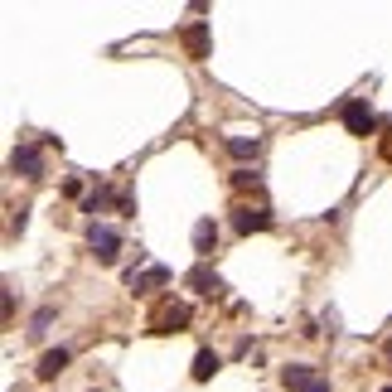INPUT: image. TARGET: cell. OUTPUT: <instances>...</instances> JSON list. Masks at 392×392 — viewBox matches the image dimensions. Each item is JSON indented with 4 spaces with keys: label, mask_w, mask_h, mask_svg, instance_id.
Instances as JSON below:
<instances>
[{
    "label": "cell",
    "mask_w": 392,
    "mask_h": 392,
    "mask_svg": "<svg viewBox=\"0 0 392 392\" xmlns=\"http://www.w3.org/2000/svg\"><path fill=\"white\" fill-rule=\"evenodd\" d=\"M49 325H54V306H44L39 315H34V330H29V335H44Z\"/></svg>",
    "instance_id": "obj_16"
},
{
    "label": "cell",
    "mask_w": 392,
    "mask_h": 392,
    "mask_svg": "<svg viewBox=\"0 0 392 392\" xmlns=\"http://www.w3.org/2000/svg\"><path fill=\"white\" fill-rule=\"evenodd\" d=\"M126 286L145 296V291H155V286H169V267H150V271H126Z\"/></svg>",
    "instance_id": "obj_5"
},
{
    "label": "cell",
    "mask_w": 392,
    "mask_h": 392,
    "mask_svg": "<svg viewBox=\"0 0 392 392\" xmlns=\"http://www.w3.org/2000/svg\"><path fill=\"white\" fill-rule=\"evenodd\" d=\"M344 126H349V136H373L378 131V116L368 107L364 97H354V102H344Z\"/></svg>",
    "instance_id": "obj_2"
},
{
    "label": "cell",
    "mask_w": 392,
    "mask_h": 392,
    "mask_svg": "<svg viewBox=\"0 0 392 392\" xmlns=\"http://www.w3.org/2000/svg\"><path fill=\"white\" fill-rule=\"evenodd\" d=\"M107 203H112V194H107V189H97V194H87V213H102V208H107Z\"/></svg>",
    "instance_id": "obj_15"
},
{
    "label": "cell",
    "mask_w": 392,
    "mask_h": 392,
    "mask_svg": "<svg viewBox=\"0 0 392 392\" xmlns=\"http://www.w3.org/2000/svg\"><path fill=\"white\" fill-rule=\"evenodd\" d=\"M228 150H233L237 160H257V155H262V136H228Z\"/></svg>",
    "instance_id": "obj_10"
},
{
    "label": "cell",
    "mask_w": 392,
    "mask_h": 392,
    "mask_svg": "<svg viewBox=\"0 0 392 392\" xmlns=\"http://www.w3.org/2000/svg\"><path fill=\"white\" fill-rule=\"evenodd\" d=\"M68 368V349H49L44 359H39V378H58Z\"/></svg>",
    "instance_id": "obj_12"
},
{
    "label": "cell",
    "mask_w": 392,
    "mask_h": 392,
    "mask_svg": "<svg viewBox=\"0 0 392 392\" xmlns=\"http://www.w3.org/2000/svg\"><path fill=\"white\" fill-rule=\"evenodd\" d=\"M213 373H218V354L213 349H198L194 354V383H208Z\"/></svg>",
    "instance_id": "obj_11"
},
{
    "label": "cell",
    "mask_w": 392,
    "mask_h": 392,
    "mask_svg": "<svg viewBox=\"0 0 392 392\" xmlns=\"http://www.w3.org/2000/svg\"><path fill=\"white\" fill-rule=\"evenodd\" d=\"M233 228L237 233H262V228H271V213L267 208H237L233 213Z\"/></svg>",
    "instance_id": "obj_7"
},
{
    "label": "cell",
    "mask_w": 392,
    "mask_h": 392,
    "mask_svg": "<svg viewBox=\"0 0 392 392\" xmlns=\"http://www.w3.org/2000/svg\"><path fill=\"white\" fill-rule=\"evenodd\" d=\"M233 184H237V189H262V174H257V169H237Z\"/></svg>",
    "instance_id": "obj_14"
},
{
    "label": "cell",
    "mask_w": 392,
    "mask_h": 392,
    "mask_svg": "<svg viewBox=\"0 0 392 392\" xmlns=\"http://www.w3.org/2000/svg\"><path fill=\"white\" fill-rule=\"evenodd\" d=\"M87 247L97 252V262H107V267H112V262H116V247H121V233L107 228V223H92V228H87Z\"/></svg>",
    "instance_id": "obj_3"
},
{
    "label": "cell",
    "mask_w": 392,
    "mask_h": 392,
    "mask_svg": "<svg viewBox=\"0 0 392 392\" xmlns=\"http://www.w3.org/2000/svg\"><path fill=\"white\" fill-rule=\"evenodd\" d=\"M189 286H194L198 296H218V291H223V281H218V271H213V267H208V262H203V267H194V271H189Z\"/></svg>",
    "instance_id": "obj_9"
},
{
    "label": "cell",
    "mask_w": 392,
    "mask_h": 392,
    "mask_svg": "<svg viewBox=\"0 0 392 392\" xmlns=\"http://www.w3.org/2000/svg\"><path fill=\"white\" fill-rule=\"evenodd\" d=\"M213 247H218V223H213V218H198L194 223V252L213 257Z\"/></svg>",
    "instance_id": "obj_8"
},
{
    "label": "cell",
    "mask_w": 392,
    "mask_h": 392,
    "mask_svg": "<svg viewBox=\"0 0 392 392\" xmlns=\"http://www.w3.org/2000/svg\"><path fill=\"white\" fill-rule=\"evenodd\" d=\"M281 383H286L291 392H315L320 378H315V368L310 364H291V368H281Z\"/></svg>",
    "instance_id": "obj_6"
},
{
    "label": "cell",
    "mask_w": 392,
    "mask_h": 392,
    "mask_svg": "<svg viewBox=\"0 0 392 392\" xmlns=\"http://www.w3.org/2000/svg\"><path fill=\"white\" fill-rule=\"evenodd\" d=\"M145 330H150V335H184V330H189V306H184V301H174V296L160 301V306L150 310Z\"/></svg>",
    "instance_id": "obj_1"
},
{
    "label": "cell",
    "mask_w": 392,
    "mask_h": 392,
    "mask_svg": "<svg viewBox=\"0 0 392 392\" xmlns=\"http://www.w3.org/2000/svg\"><path fill=\"white\" fill-rule=\"evenodd\" d=\"M383 354H388V364H392V339H388V344H383Z\"/></svg>",
    "instance_id": "obj_18"
},
{
    "label": "cell",
    "mask_w": 392,
    "mask_h": 392,
    "mask_svg": "<svg viewBox=\"0 0 392 392\" xmlns=\"http://www.w3.org/2000/svg\"><path fill=\"white\" fill-rule=\"evenodd\" d=\"M315 392H330V383H325V378H320V383H315Z\"/></svg>",
    "instance_id": "obj_17"
},
{
    "label": "cell",
    "mask_w": 392,
    "mask_h": 392,
    "mask_svg": "<svg viewBox=\"0 0 392 392\" xmlns=\"http://www.w3.org/2000/svg\"><path fill=\"white\" fill-rule=\"evenodd\" d=\"M10 169H15V174H25V179H39V174H44L39 145H15V155H10Z\"/></svg>",
    "instance_id": "obj_4"
},
{
    "label": "cell",
    "mask_w": 392,
    "mask_h": 392,
    "mask_svg": "<svg viewBox=\"0 0 392 392\" xmlns=\"http://www.w3.org/2000/svg\"><path fill=\"white\" fill-rule=\"evenodd\" d=\"M383 392H392V388H383Z\"/></svg>",
    "instance_id": "obj_19"
},
{
    "label": "cell",
    "mask_w": 392,
    "mask_h": 392,
    "mask_svg": "<svg viewBox=\"0 0 392 392\" xmlns=\"http://www.w3.org/2000/svg\"><path fill=\"white\" fill-rule=\"evenodd\" d=\"M184 44H189V54H194V58H208V25H203V20H198V25H189Z\"/></svg>",
    "instance_id": "obj_13"
}]
</instances>
